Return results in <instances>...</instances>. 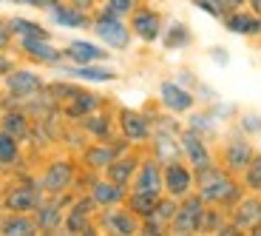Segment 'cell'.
<instances>
[{
	"label": "cell",
	"instance_id": "cell-1",
	"mask_svg": "<svg viewBox=\"0 0 261 236\" xmlns=\"http://www.w3.org/2000/svg\"><path fill=\"white\" fill-rule=\"evenodd\" d=\"M233 194H236V185L227 174H222L216 168L202 171V199H207V202H227V199H233Z\"/></svg>",
	"mask_w": 261,
	"mask_h": 236
},
{
	"label": "cell",
	"instance_id": "cell-2",
	"mask_svg": "<svg viewBox=\"0 0 261 236\" xmlns=\"http://www.w3.org/2000/svg\"><path fill=\"white\" fill-rule=\"evenodd\" d=\"M94 32L114 49L128 46V29H125L122 20H119L117 14H111V12H105L102 17H97V29H94Z\"/></svg>",
	"mask_w": 261,
	"mask_h": 236
},
{
	"label": "cell",
	"instance_id": "cell-3",
	"mask_svg": "<svg viewBox=\"0 0 261 236\" xmlns=\"http://www.w3.org/2000/svg\"><path fill=\"white\" fill-rule=\"evenodd\" d=\"M202 197H193L173 214V230L176 233H188V230H199L202 228Z\"/></svg>",
	"mask_w": 261,
	"mask_h": 236
},
{
	"label": "cell",
	"instance_id": "cell-4",
	"mask_svg": "<svg viewBox=\"0 0 261 236\" xmlns=\"http://www.w3.org/2000/svg\"><path fill=\"white\" fill-rule=\"evenodd\" d=\"M162 177H165V188L170 191V197H188L190 185H193V177H190V171L182 162H173L170 159Z\"/></svg>",
	"mask_w": 261,
	"mask_h": 236
},
{
	"label": "cell",
	"instance_id": "cell-5",
	"mask_svg": "<svg viewBox=\"0 0 261 236\" xmlns=\"http://www.w3.org/2000/svg\"><path fill=\"white\" fill-rule=\"evenodd\" d=\"M162 188H165V177H162L159 162H145L142 168L137 171V191L159 197V194H162Z\"/></svg>",
	"mask_w": 261,
	"mask_h": 236
},
{
	"label": "cell",
	"instance_id": "cell-6",
	"mask_svg": "<svg viewBox=\"0 0 261 236\" xmlns=\"http://www.w3.org/2000/svg\"><path fill=\"white\" fill-rule=\"evenodd\" d=\"M37 202H40L37 188H32V185H17V188H12L6 194V208L14 210V214H26V210H32Z\"/></svg>",
	"mask_w": 261,
	"mask_h": 236
},
{
	"label": "cell",
	"instance_id": "cell-7",
	"mask_svg": "<svg viewBox=\"0 0 261 236\" xmlns=\"http://www.w3.org/2000/svg\"><path fill=\"white\" fill-rule=\"evenodd\" d=\"M6 85H9V91H12L14 97H32V94H37L40 88H43L40 77L32 74V72H12L6 77Z\"/></svg>",
	"mask_w": 261,
	"mask_h": 236
},
{
	"label": "cell",
	"instance_id": "cell-8",
	"mask_svg": "<svg viewBox=\"0 0 261 236\" xmlns=\"http://www.w3.org/2000/svg\"><path fill=\"white\" fill-rule=\"evenodd\" d=\"M71 177H74L71 162H54L48 165L46 177H43V188L51 191V194H60V191H65L71 185Z\"/></svg>",
	"mask_w": 261,
	"mask_h": 236
},
{
	"label": "cell",
	"instance_id": "cell-9",
	"mask_svg": "<svg viewBox=\"0 0 261 236\" xmlns=\"http://www.w3.org/2000/svg\"><path fill=\"white\" fill-rule=\"evenodd\" d=\"M182 148H185V154H188L190 165H193L196 171L210 168V154H207V148H204V143L196 137L193 131H185V134H182Z\"/></svg>",
	"mask_w": 261,
	"mask_h": 236
},
{
	"label": "cell",
	"instance_id": "cell-10",
	"mask_svg": "<svg viewBox=\"0 0 261 236\" xmlns=\"http://www.w3.org/2000/svg\"><path fill=\"white\" fill-rule=\"evenodd\" d=\"M134 32L142 40H156L159 32H162V20H159L156 12H150V9H137L134 12Z\"/></svg>",
	"mask_w": 261,
	"mask_h": 236
},
{
	"label": "cell",
	"instance_id": "cell-11",
	"mask_svg": "<svg viewBox=\"0 0 261 236\" xmlns=\"http://www.w3.org/2000/svg\"><path fill=\"white\" fill-rule=\"evenodd\" d=\"M162 103L168 105L170 111H188L190 105H193V97H190V91H185L182 85L176 83H162Z\"/></svg>",
	"mask_w": 261,
	"mask_h": 236
},
{
	"label": "cell",
	"instance_id": "cell-12",
	"mask_svg": "<svg viewBox=\"0 0 261 236\" xmlns=\"http://www.w3.org/2000/svg\"><path fill=\"white\" fill-rule=\"evenodd\" d=\"M65 54H68L74 63H80V66H88V63H97V60L108 57V52H102V49L94 46V43H85V40H74Z\"/></svg>",
	"mask_w": 261,
	"mask_h": 236
},
{
	"label": "cell",
	"instance_id": "cell-13",
	"mask_svg": "<svg viewBox=\"0 0 261 236\" xmlns=\"http://www.w3.org/2000/svg\"><path fill=\"white\" fill-rule=\"evenodd\" d=\"M119 123H122L125 137L134 139V143L148 137V123H145L142 114H137V111H122V114H119Z\"/></svg>",
	"mask_w": 261,
	"mask_h": 236
},
{
	"label": "cell",
	"instance_id": "cell-14",
	"mask_svg": "<svg viewBox=\"0 0 261 236\" xmlns=\"http://www.w3.org/2000/svg\"><path fill=\"white\" fill-rule=\"evenodd\" d=\"M9 32L17 34L20 40H48V32L32 20H23V17H12L9 20Z\"/></svg>",
	"mask_w": 261,
	"mask_h": 236
},
{
	"label": "cell",
	"instance_id": "cell-15",
	"mask_svg": "<svg viewBox=\"0 0 261 236\" xmlns=\"http://www.w3.org/2000/svg\"><path fill=\"white\" fill-rule=\"evenodd\" d=\"M23 49H26V54L32 60H37V63H57V60L63 57L57 49L48 46V40H23Z\"/></svg>",
	"mask_w": 261,
	"mask_h": 236
},
{
	"label": "cell",
	"instance_id": "cell-16",
	"mask_svg": "<svg viewBox=\"0 0 261 236\" xmlns=\"http://www.w3.org/2000/svg\"><path fill=\"white\" fill-rule=\"evenodd\" d=\"M51 17L57 20V23H63V26H88V17H85V12L83 9H77V6H60V3H54L51 9Z\"/></svg>",
	"mask_w": 261,
	"mask_h": 236
},
{
	"label": "cell",
	"instance_id": "cell-17",
	"mask_svg": "<svg viewBox=\"0 0 261 236\" xmlns=\"http://www.w3.org/2000/svg\"><path fill=\"white\" fill-rule=\"evenodd\" d=\"M122 197H125V191L117 182H97L94 185V202H99V205H114Z\"/></svg>",
	"mask_w": 261,
	"mask_h": 236
},
{
	"label": "cell",
	"instance_id": "cell-18",
	"mask_svg": "<svg viewBox=\"0 0 261 236\" xmlns=\"http://www.w3.org/2000/svg\"><path fill=\"white\" fill-rule=\"evenodd\" d=\"M224 157H227L230 168H247L250 159H253V151H250L247 143H230L227 151H224Z\"/></svg>",
	"mask_w": 261,
	"mask_h": 236
},
{
	"label": "cell",
	"instance_id": "cell-19",
	"mask_svg": "<svg viewBox=\"0 0 261 236\" xmlns=\"http://www.w3.org/2000/svg\"><path fill=\"white\" fill-rule=\"evenodd\" d=\"M0 228H3V233H9V236H23V233H34V230H37V222H32V219L23 217V214H14V217L6 219Z\"/></svg>",
	"mask_w": 261,
	"mask_h": 236
},
{
	"label": "cell",
	"instance_id": "cell-20",
	"mask_svg": "<svg viewBox=\"0 0 261 236\" xmlns=\"http://www.w3.org/2000/svg\"><path fill=\"white\" fill-rule=\"evenodd\" d=\"M88 208H94L91 199L80 202L77 208L68 214V219H65V228H68V230H88Z\"/></svg>",
	"mask_w": 261,
	"mask_h": 236
},
{
	"label": "cell",
	"instance_id": "cell-21",
	"mask_svg": "<svg viewBox=\"0 0 261 236\" xmlns=\"http://www.w3.org/2000/svg\"><path fill=\"white\" fill-rule=\"evenodd\" d=\"M159 197H153V194H142V191H134V197H130V210L134 214H139V217H150L153 214V208H156Z\"/></svg>",
	"mask_w": 261,
	"mask_h": 236
},
{
	"label": "cell",
	"instance_id": "cell-22",
	"mask_svg": "<svg viewBox=\"0 0 261 236\" xmlns=\"http://www.w3.org/2000/svg\"><path fill=\"white\" fill-rule=\"evenodd\" d=\"M227 26H230V32H239V34H253V32H258V29H261V20L247 17V14H242V12H236L233 17L227 20Z\"/></svg>",
	"mask_w": 261,
	"mask_h": 236
},
{
	"label": "cell",
	"instance_id": "cell-23",
	"mask_svg": "<svg viewBox=\"0 0 261 236\" xmlns=\"http://www.w3.org/2000/svg\"><path fill=\"white\" fill-rule=\"evenodd\" d=\"M3 131H9L14 139H23V137L29 134V123H26V117H23V114H17V111L6 114V117H3Z\"/></svg>",
	"mask_w": 261,
	"mask_h": 236
},
{
	"label": "cell",
	"instance_id": "cell-24",
	"mask_svg": "<svg viewBox=\"0 0 261 236\" xmlns=\"http://www.w3.org/2000/svg\"><path fill=\"white\" fill-rule=\"evenodd\" d=\"M134 168H137V162H134V159H122V162H117V159H114V162L108 165V177H111V182L125 185V182H128V177L134 174Z\"/></svg>",
	"mask_w": 261,
	"mask_h": 236
},
{
	"label": "cell",
	"instance_id": "cell-25",
	"mask_svg": "<svg viewBox=\"0 0 261 236\" xmlns=\"http://www.w3.org/2000/svg\"><path fill=\"white\" fill-rule=\"evenodd\" d=\"M97 105H99V100L94 97V94H74V105L68 108V114H71V117H83V114L94 111Z\"/></svg>",
	"mask_w": 261,
	"mask_h": 236
},
{
	"label": "cell",
	"instance_id": "cell-26",
	"mask_svg": "<svg viewBox=\"0 0 261 236\" xmlns=\"http://www.w3.org/2000/svg\"><path fill=\"white\" fill-rule=\"evenodd\" d=\"M17 139L12 137L9 131H3L0 128V162H14L17 159Z\"/></svg>",
	"mask_w": 261,
	"mask_h": 236
},
{
	"label": "cell",
	"instance_id": "cell-27",
	"mask_svg": "<svg viewBox=\"0 0 261 236\" xmlns=\"http://www.w3.org/2000/svg\"><path fill=\"white\" fill-rule=\"evenodd\" d=\"M114 157H117L114 148H91L88 151V165L91 168H108L114 162Z\"/></svg>",
	"mask_w": 261,
	"mask_h": 236
},
{
	"label": "cell",
	"instance_id": "cell-28",
	"mask_svg": "<svg viewBox=\"0 0 261 236\" xmlns=\"http://www.w3.org/2000/svg\"><path fill=\"white\" fill-rule=\"evenodd\" d=\"M74 77H83V80H114L117 77V74L111 72V68H94L91 63H88V66H83V68H77V72H71Z\"/></svg>",
	"mask_w": 261,
	"mask_h": 236
},
{
	"label": "cell",
	"instance_id": "cell-29",
	"mask_svg": "<svg viewBox=\"0 0 261 236\" xmlns=\"http://www.w3.org/2000/svg\"><path fill=\"white\" fill-rule=\"evenodd\" d=\"M108 225H111V228H117L119 233H134V230H137V222H134L128 214H122V210L111 214V217H108Z\"/></svg>",
	"mask_w": 261,
	"mask_h": 236
},
{
	"label": "cell",
	"instance_id": "cell-30",
	"mask_svg": "<svg viewBox=\"0 0 261 236\" xmlns=\"http://www.w3.org/2000/svg\"><path fill=\"white\" fill-rule=\"evenodd\" d=\"M57 222H60V210L54 208V205H43V208H40L37 228H46V230H51V228H57Z\"/></svg>",
	"mask_w": 261,
	"mask_h": 236
},
{
	"label": "cell",
	"instance_id": "cell-31",
	"mask_svg": "<svg viewBox=\"0 0 261 236\" xmlns=\"http://www.w3.org/2000/svg\"><path fill=\"white\" fill-rule=\"evenodd\" d=\"M173 214H176V205H173V202H156V208H153L150 217L162 219V222H173Z\"/></svg>",
	"mask_w": 261,
	"mask_h": 236
},
{
	"label": "cell",
	"instance_id": "cell-32",
	"mask_svg": "<svg viewBox=\"0 0 261 236\" xmlns=\"http://www.w3.org/2000/svg\"><path fill=\"white\" fill-rule=\"evenodd\" d=\"M130 9H134V0H108V9H105V12L122 17V14H128Z\"/></svg>",
	"mask_w": 261,
	"mask_h": 236
},
{
	"label": "cell",
	"instance_id": "cell-33",
	"mask_svg": "<svg viewBox=\"0 0 261 236\" xmlns=\"http://www.w3.org/2000/svg\"><path fill=\"white\" fill-rule=\"evenodd\" d=\"M247 182H250V188H255V191H261V159H250V171H247Z\"/></svg>",
	"mask_w": 261,
	"mask_h": 236
},
{
	"label": "cell",
	"instance_id": "cell-34",
	"mask_svg": "<svg viewBox=\"0 0 261 236\" xmlns=\"http://www.w3.org/2000/svg\"><path fill=\"white\" fill-rule=\"evenodd\" d=\"M165 43H168V46H179V43H188V29L185 26H173V34H170L168 40H165Z\"/></svg>",
	"mask_w": 261,
	"mask_h": 236
},
{
	"label": "cell",
	"instance_id": "cell-35",
	"mask_svg": "<svg viewBox=\"0 0 261 236\" xmlns=\"http://www.w3.org/2000/svg\"><path fill=\"white\" fill-rule=\"evenodd\" d=\"M88 125V131H94V134H105L108 131V123H105L102 117H99V123H85Z\"/></svg>",
	"mask_w": 261,
	"mask_h": 236
},
{
	"label": "cell",
	"instance_id": "cell-36",
	"mask_svg": "<svg viewBox=\"0 0 261 236\" xmlns=\"http://www.w3.org/2000/svg\"><path fill=\"white\" fill-rule=\"evenodd\" d=\"M9 37H12V32H9L3 23H0V49H6V43H9Z\"/></svg>",
	"mask_w": 261,
	"mask_h": 236
},
{
	"label": "cell",
	"instance_id": "cell-37",
	"mask_svg": "<svg viewBox=\"0 0 261 236\" xmlns=\"http://www.w3.org/2000/svg\"><path fill=\"white\" fill-rule=\"evenodd\" d=\"M29 3H32V6H40V9H51L57 0H29Z\"/></svg>",
	"mask_w": 261,
	"mask_h": 236
},
{
	"label": "cell",
	"instance_id": "cell-38",
	"mask_svg": "<svg viewBox=\"0 0 261 236\" xmlns=\"http://www.w3.org/2000/svg\"><path fill=\"white\" fill-rule=\"evenodd\" d=\"M74 3H77V9H88L94 3V0H74Z\"/></svg>",
	"mask_w": 261,
	"mask_h": 236
},
{
	"label": "cell",
	"instance_id": "cell-39",
	"mask_svg": "<svg viewBox=\"0 0 261 236\" xmlns=\"http://www.w3.org/2000/svg\"><path fill=\"white\" fill-rule=\"evenodd\" d=\"M253 3H255V9H258V12H261V0H253Z\"/></svg>",
	"mask_w": 261,
	"mask_h": 236
},
{
	"label": "cell",
	"instance_id": "cell-40",
	"mask_svg": "<svg viewBox=\"0 0 261 236\" xmlns=\"http://www.w3.org/2000/svg\"><path fill=\"white\" fill-rule=\"evenodd\" d=\"M14 3H29V0H14Z\"/></svg>",
	"mask_w": 261,
	"mask_h": 236
},
{
	"label": "cell",
	"instance_id": "cell-41",
	"mask_svg": "<svg viewBox=\"0 0 261 236\" xmlns=\"http://www.w3.org/2000/svg\"><path fill=\"white\" fill-rule=\"evenodd\" d=\"M0 225H3V222H0Z\"/></svg>",
	"mask_w": 261,
	"mask_h": 236
}]
</instances>
